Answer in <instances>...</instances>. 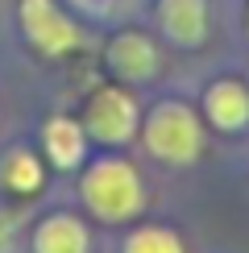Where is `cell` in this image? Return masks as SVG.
<instances>
[{
    "label": "cell",
    "instance_id": "6da1fadb",
    "mask_svg": "<svg viewBox=\"0 0 249 253\" xmlns=\"http://www.w3.org/2000/svg\"><path fill=\"white\" fill-rule=\"evenodd\" d=\"M83 199L104 220H129L133 212H141V183H137V174H133L129 162L104 158L83 178Z\"/></svg>",
    "mask_w": 249,
    "mask_h": 253
},
{
    "label": "cell",
    "instance_id": "7a4b0ae2",
    "mask_svg": "<svg viewBox=\"0 0 249 253\" xmlns=\"http://www.w3.org/2000/svg\"><path fill=\"white\" fill-rule=\"evenodd\" d=\"M145 145L150 154L166 158V162H191L200 154V121L183 104H162L154 108L150 125H145Z\"/></svg>",
    "mask_w": 249,
    "mask_h": 253
},
{
    "label": "cell",
    "instance_id": "3957f363",
    "mask_svg": "<svg viewBox=\"0 0 249 253\" xmlns=\"http://www.w3.org/2000/svg\"><path fill=\"white\" fill-rule=\"evenodd\" d=\"M21 21H25V34L34 38V46H42L46 54H62V50L79 46V29L54 8V0H21Z\"/></svg>",
    "mask_w": 249,
    "mask_h": 253
},
{
    "label": "cell",
    "instance_id": "277c9868",
    "mask_svg": "<svg viewBox=\"0 0 249 253\" xmlns=\"http://www.w3.org/2000/svg\"><path fill=\"white\" fill-rule=\"evenodd\" d=\"M87 129L100 137V141H124L133 129H137V108H133V96H124L117 87H104L87 108Z\"/></svg>",
    "mask_w": 249,
    "mask_h": 253
},
{
    "label": "cell",
    "instance_id": "5b68a950",
    "mask_svg": "<svg viewBox=\"0 0 249 253\" xmlns=\"http://www.w3.org/2000/svg\"><path fill=\"white\" fill-rule=\"evenodd\" d=\"M162 29L179 46H195L208 29V4L204 0H162Z\"/></svg>",
    "mask_w": 249,
    "mask_h": 253
},
{
    "label": "cell",
    "instance_id": "8992f818",
    "mask_svg": "<svg viewBox=\"0 0 249 253\" xmlns=\"http://www.w3.org/2000/svg\"><path fill=\"white\" fill-rule=\"evenodd\" d=\"M208 117H212L220 129H241L249 121V91L241 83H216L212 91H208Z\"/></svg>",
    "mask_w": 249,
    "mask_h": 253
},
{
    "label": "cell",
    "instance_id": "52a82bcc",
    "mask_svg": "<svg viewBox=\"0 0 249 253\" xmlns=\"http://www.w3.org/2000/svg\"><path fill=\"white\" fill-rule=\"evenodd\" d=\"M108 62L121 71L124 79H145L154 71V46L141 34H121L108 46Z\"/></svg>",
    "mask_w": 249,
    "mask_h": 253
},
{
    "label": "cell",
    "instance_id": "ba28073f",
    "mask_svg": "<svg viewBox=\"0 0 249 253\" xmlns=\"http://www.w3.org/2000/svg\"><path fill=\"white\" fill-rule=\"evenodd\" d=\"M38 253H87V233L71 216H50L38 228Z\"/></svg>",
    "mask_w": 249,
    "mask_h": 253
},
{
    "label": "cell",
    "instance_id": "9c48e42d",
    "mask_svg": "<svg viewBox=\"0 0 249 253\" xmlns=\"http://www.w3.org/2000/svg\"><path fill=\"white\" fill-rule=\"evenodd\" d=\"M46 150H50V158H54V166H75L83 158V133H79V125L67 121V117H54L46 125Z\"/></svg>",
    "mask_w": 249,
    "mask_h": 253
},
{
    "label": "cell",
    "instance_id": "30bf717a",
    "mask_svg": "<svg viewBox=\"0 0 249 253\" xmlns=\"http://www.w3.org/2000/svg\"><path fill=\"white\" fill-rule=\"evenodd\" d=\"M124 253H183V241L166 228H141V233L129 237Z\"/></svg>",
    "mask_w": 249,
    "mask_h": 253
},
{
    "label": "cell",
    "instance_id": "8fae6325",
    "mask_svg": "<svg viewBox=\"0 0 249 253\" xmlns=\"http://www.w3.org/2000/svg\"><path fill=\"white\" fill-rule=\"evenodd\" d=\"M4 183L13 187V191H34V187L42 183V166L34 154H13L4 166Z\"/></svg>",
    "mask_w": 249,
    "mask_h": 253
},
{
    "label": "cell",
    "instance_id": "7c38bea8",
    "mask_svg": "<svg viewBox=\"0 0 249 253\" xmlns=\"http://www.w3.org/2000/svg\"><path fill=\"white\" fill-rule=\"evenodd\" d=\"M4 245H8V220L0 216V253H4Z\"/></svg>",
    "mask_w": 249,
    "mask_h": 253
}]
</instances>
